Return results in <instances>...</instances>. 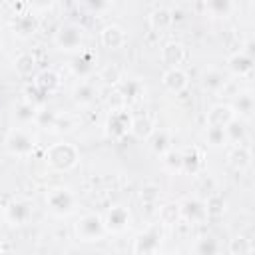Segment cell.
<instances>
[{
	"label": "cell",
	"mask_w": 255,
	"mask_h": 255,
	"mask_svg": "<svg viewBox=\"0 0 255 255\" xmlns=\"http://www.w3.org/2000/svg\"><path fill=\"white\" fill-rule=\"evenodd\" d=\"M102 44L110 50H116V48H122L126 44V34L120 26H106L102 30Z\"/></svg>",
	"instance_id": "obj_15"
},
{
	"label": "cell",
	"mask_w": 255,
	"mask_h": 255,
	"mask_svg": "<svg viewBox=\"0 0 255 255\" xmlns=\"http://www.w3.org/2000/svg\"><path fill=\"white\" fill-rule=\"evenodd\" d=\"M131 129V116L126 110H114L106 122V131L110 137H122Z\"/></svg>",
	"instance_id": "obj_9"
},
{
	"label": "cell",
	"mask_w": 255,
	"mask_h": 255,
	"mask_svg": "<svg viewBox=\"0 0 255 255\" xmlns=\"http://www.w3.org/2000/svg\"><path fill=\"white\" fill-rule=\"evenodd\" d=\"M247 255H253V251H251V253H247Z\"/></svg>",
	"instance_id": "obj_39"
},
{
	"label": "cell",
	"mask_w": 255,
	"mask_h": 255,
	"mask_svg": "<svg viewBox=\"0 0 255 255\" xmlns=\"http://www.w3.org/2000/svg\"><path fill=\"white\" fill-rule=\"evenodd\" d=\"M227 159H229V165H231V167H235V169H245V167L251 163V151H249V147L237 143V145H233V149L229 151Z\"/></svg>",
	"instance_id": "obj_17"
},
{
	"label": "cell",
	"mask_w": 255,
	"mask_h": 255,
	"mask_svg": "<svg viewBox=\"0 0 255 255\" xmlns=\"http://www.w3.org/2000/svg\"><path fill=\"white\" fill-rule=\"evenodd\" d=\"M203 86H205L209 92H219V90L225 86V76H223L219 70H209V72H205V76H203Z\"/></svg>",
	"instance_id": "obj_25"
},
{
	"label": "cell",
	"mask_w": 255,
	"mask_h": 255,
	"mask_svg": "<svg viewBox=\"0 0 255 255\" xmlns=\"http://www.w3.org/2000/svg\"><path fill=\"white\" fill-rule=\"evenodd\" d=\"M96 86L92 84V82H80L76 88H74V100L80 104V106H88V104H92L94 100H96Z\"/></svg>",
	"instance_id": "obj_19"
},
{
	"label": "cell",
	"mask_w": 255,
	"mask_h": 255,
	"mask_svg": "<svg viewBox=\"0 0 255 255\" xmlns=\"http://www.w3.org/2000/svg\"><path fill=\"white\" fill-rule=\"evenodd\" d=\"M34 64H36V60H34V56H32V54H22V56H18V58H16V62H14L16 72H18V74H22V76L32 74V72H34Z\"/></svg>",
	"instance_id": "obj_31"
},
{
	"label": "cell",
	"mask_w": 255,
	"mask_h": 255,
	"mask_svg": "<svg viewBox=\"0 0 255 255\" xmlns=\"http://www.w3.org/2000/svg\"><path fill=\"white\" fill-rule=\"evenodd\" d=\"M233 112H235V114H239V116H249V114L253 112V96H251L249 92L239 94V98H237V104H235Z\"/></svg>",
	"instance_id": "obj_33"
},
{
	"label": "cell",
	"mask_w": 255,
	"mask_h": 255,
	"mask_svg": "<svg viewBox=\"0 0 255 255\" xmlns=\"http://www.w3.org/2000/svg\"><path fill=\"white\" fill-rule=\"evenodd\" d=\"M46 205L54 215H70L76 209V195L70 187L54 185L46 191Z\"/></svg>",
	"instance_id": "obj_2"
},
{
	"label": "cell",
	"mask_w": 255,
	"mask_h": 255,
	"mask_svg": "<svg viewBox=\"0 0 255 255\" xmlns=\"http://www.w3.org/2000/svg\"><path fill=\"white\" fill-rule=\"evenodd\" d=\"M161 58H163V62H165L169 68H179V64H181V60H183V48H181L179 44H175V42H169V44L163 46Z\"/></svg>",
	"instance_id": "obj_20"
},
{
	"label": "cell",
	"mask_w": 255,
	"mask_h": 255,
	"mask_svg": "<svg viewBox=\"0 0 255 255\" xmlns=\"http://www.w3.org/2000/svg\"><path fill=\"white\" fill-rule=\"evenodd\" d=\"M179 219L189 221V223H201L207 219V211H205V201L197 199V197H187L179 203Z\"/></svg>",
	"instance_id": "obj_7"
},
{
	"label": "cell",
	"mask_w": 255,
	"mask_h": 255,
	"mask_svg": "<svg viewBox=\"0 0 255 255\" xmlns=\"http://www.w3.org/2000/svg\"><path fill=\"white\" fill-rule=\"evenodd\" d=\"M100 78L102 80H106V82H118V80H122V70L118 68V66H106L104 70H102V74H100Z\"/></svg>",
	"instance_id": "obj_35"
},
{
	"label": "cell",
	"mask_w": 255,
	"mask_h": 255,
	"mask_svg": "<svg viewBox=\"0 0 255 255\" xmlns=\"http://www.w3.org/2000/svg\"><path fill=\"white\" fill-rule=\"evenodd\" d=\"M193 251H195V255H219L221 253V243L213 235H203L195 241Z\"/></svg>",
	"instance_id": "obj_18"
},
{
	"label": "cell",
	"mask_w": 255,
	"mask_h": 255,
	"mask_svg": "<svg viewBox=\"0 0 255 255\" xmlns=\"http://www.w3.org/2000/svg\"><path fill=\"white\" fill-rule=\"evenodd\" d=\"M163 20H165V22H169V20H171V16H169V12H167V10H159V12H155V14L151 16V22H153V26H159V24H163Z\"/></svg>",
	"instance_id": "obj_36"
},
{
	"label": "cell",
	"mask_w": 255,
	"mask_h": 255,
	"mask_svg": "<svg viewBox=\"0 0 255 255\" xmlns=\"http://www.w3.org/2000/svg\"><path fill=\"white\" fill-rule=\"evenodd\" d=\"M78 159H80V153H78L76 145H72L68 141H58V143L50 145L48 151H46V161L56 171L72 169L78 163Z\"/></svg>",
	"instance_id": "obj_1"
},
{
	"label": "cell",
	"mask_w": 255,
	"mask_h": 255,
	"mask_svg": "<svg viewBox=\"0 0 255 255\" xmlns=\"http://www.w3.org/2000/svg\"><path fill=\"white\" fill-rule=\"evenodd\" d=\"M205 211H207V217H219L223 211H225V201L221 195H211L205 199Z\"/></svg>",
	"instance_id": "obj_30"
},
{
	"label": "cell",
	"mask_w": 255,
	"mask_h": 255,
	"mask_svg": "<svg viewBox=\"0 0 255 255\" xmlns=\"http://www.w3.org/2000/svg\"><path fill=\"white\" fill-rule=\"evenodd\" d=\"M129 211L124 205H114L106 215H104V225L108 233H122L124 229H128L129 225Z\"/></svg>",
	"instance_id": "obj_8"
},
{
	"label": "cell",
	"mask_w": 255,
	"mask_h": 255,
	"mask_svg": "<svg viewBox=\"0 0 255 255\" xmlns=\"http://www.w3.org/2000/svg\"><path fill=\"white\" fill-rule=\"evenodd\" d=\"M129 131H133V135L139 139H147L153 133V122L149 118H135V120H131Z\"/></svg>",
	"instance_id": "obj_24"
},
{
	"label": "cell",
	"mask_w": 255,
	"mask_h": 255,
	"mask_svg": "<svg viewBox=\"0 0 255 255\" xmlns=\"http://www.w3.org/2000/svg\"><path fill=\"white\" fill-rule=\"evenodd\" d=\"M177 219H179V203H165L159 209V223L161 225L175 223Z\"/></svg>",
	"instance_id": "obj_29"
},
{
	"label": "cell",
	"mask_w": 255,
	"mask_h": 255,
	"mask_svg": "<svg viewBox=\"0 0 255 255\" xmlns=\"http://www.w3.org/2000/svg\"><path fill=\"white\" fill-rule=\"evenodd\" d=\"M141 92H143V88H141V84L137 82V80H126L124 84H122V88H120V96L128 102V100H137L139 96H141Z\"/></svg>",
	"instance_id": "obj_26"
},
{
	"label": "cell",
	"mask_w": 255,
	"mask_h": 255,
	"mask_svg": "<svg viewBox=\"0 0 255 255\" xmlns=\"http://www.w3.org/2000/svg\"><path fill=\"white\" fill-rule=\"evenodd\" d=\"M94 64H96L94 54H92V52H88V50H84V52H80V54L74 58L72 70H74V74H76V76L86 78V76H90V74H92Z\"/></svg>",
	"instance_id": "obj_16"
},
{
	"label": "cell",
	"mask_w": 255,
	"mask_h": 255,
	"mask_svg": "<svg viewBox=\"0 0 255 255\" xmlns=\"http://www.w3.org/2000/svg\"><path fill=\"white\" fill-rule=\"evenodd\" d=\"M203 165V153L199 147H187L181 151V171L195 175Z\"/></svg>",
	"instance_id": "obj_12"
},
{
	"label": "cell",
	"mask_w": 255,
	"mask_h": 255,
	"mask_svg": "<svg viewBox=\"0 0 255 255\" xmlns=\"http://www.w3.org/2000/svg\"><path fill=\"white\" fill-rule=\"evenodd\" d=\"M205 139H207L209 145L219 147V145H223V143L227 141V137H225V129H223V128H215V126H207Z\"/></svg>",
	"instance_id": "obj_34"
},
{
	"label": "cell",
	"mask_w": 255,
	"mask_h": 255,
	"mask_svg": "<svg viewBox=\"0 0 255 255\" xmlns=\"http://www.w3.org/2000/svg\"><path fill=\"white\" fill-rule=\"evenodd\" d=\"M32 213H34V203L30 199H24V197L12 199L4 207V217L12 225H24V223H28L32 219Z\"/></svg>",
	"instance_id": "obj_6"
},
{
	"label": "cell",
	"mask_w": 255,
	"mask_h": 255,
	"mask_svg": "<svg viewBox=\"0 0 255 255\" xmlns=\"http://www.w3.org/2000/svg\"><path fill=\"white\" fill-rule=\"evenodd\" d=\"M253 251V245H251V241L247 239V237H243V235H237V237H233L231 241H229V253L231 255H247V253H251Z\"/></svg>",
	"instance_id": "obj_27"
},
{
	"label": "cell",
	"mask_w": 255,
	"mask_h": 255,
	"mask_svg": "<svg viewBox=\"0 0 255 255\" xmlns=\"http://www.w3.org/2000/svg\"><path fill=\"white\" fill-rule=\"evenodd\" d=\"M82 44V30L74 24L62 26L60 32L56 34V46L60 50H76Z\"/></svg>",
	"instance_id": "obj_10"
},
{
	"label": "cell",
	"mask_w": 255,
	"mask_h": 255,
	"mask_svg": "<svg viewBox=\"0 0 255 255\" xmlns=\"http://www.w3.org/2000/svg\"><path fill=\"white\" fill-rule=\"evenodd\" d=\"M149 139V145L155 153H165L169 151V133L165 129H153V133L147 137Z\"/></svg>",
	"instance_id": "obj_23"
},
{
	"label": "cell",
	"mask_w": 255,
	"mask_h": 255,
	"mask_svg": "<svg viewBox=\"0 0 255 255\" xmlns=\"http://www.w3.org/2000/svg\"><path fill=\"white\" fill-rule=\"evenodd\" d=\"M2 253H4V249H2V243H0V255H2Z\"/></svg>",
	"instance_id": "obj_38"
},
{
	"label": "cell",
	"mask_w": 255,
	"mask_h": 255,
	"mask_svg": "<svg viewBox=\"0 0 255 255\" xmlns=\"http://www.w3.org/2000/svg\"><path fill=\"white\" fill-rule=\"evenodd\" d=\"M163 86L169 90V92H181L185 90L187 86V74L181 70V68H169L165 74H163Z\"/></svg>",
	"instance_id": "obj_14"
},
{
	"label": "cell",
	"mask_w": 255,
	"mask_h": 255,
	"mask_svg": "<svg viewBox=\"0 0 255 255\" xmlns=\"http://www.w3.org/2000/svg\"><path fill=\"white\" fill-rule=\"evenodd\" d=\"M6 149H8V153H12V155H16V157H26V155H30L32 151H34V147H36V139H34V135L28 131V129H24V128H14L8 135H6Z\"/></svg>",
	"instance_id": "obj_4"
},
{
	"label": "cell",
	"mask_w": 255,
	"mask_h": 255,
	"mask_svg": "<svg viewBox=\"0 0 255 255\" xmlns=\"http://www.w3.org/2000/svg\"><path fill=\"white\" fill-rule=\"evenodd\" d=\"M36 84L42 88V92H52V90L58 88L60 80H58V76H56L54 72H42V74L36 78Z\"/></svg>",
	"instance_id": "obj_32"
},
{
	"label": "cell",
	"mask_w": 255,
	"mask_h": 255,
	"mask_svg": "<svg viewBox=\"0 0 255 255\" xmlns=\"http://www.w3.org/2000/svg\"><path fill=\"white\" fill-rule=\"evenodd\" d=\"M227 68H229V72H231L233 76H245V74L251 72L253 60H251V56H247L245 52H235L233 56H229Z\"/></svg>",
	"instance_id": "obj_13"
},
{
	"label": "cell",
	"mask_w": 255,
	"mask_h": 255,
	"mask_svg": "<svg viewBox=\"0 0 255 255\" xmlns=\"http://www.w3.org/2000/svg\"><path fill=\"white\" fill-rule=\"evenodd\" d=\"M223 129H225V137H227V141H233L235 145L245 137V124H243V120H239L237 116H235Z\"/></svg>",
	"instance_id": "obj_22"
},
{
	"label": "cell",
	"mask_w": 255,
	"mask_h": 255,
	"mask_svg": "<svg viewBox=\"0 0 255 255\" xmlns=\"http://www.w3.org/2000/svg\"><path fill=\"white\" fill-rule=\"evenodd\" d=\"M163 165L171 173H181V151L179 149H169L163 153Z\"/></svg>",
	"instance_id": "obj_28"
},
{
	"label": "cell",
	"mask_w": 255,
	"mask_h": 255,
	"mask_svg": "<svg viewBox=\"0 0 255 255\" xmlns=\"http://www.w3.org/2000/svg\"><path fill=\"white\" fill-rule=\"evenodd\" d=\"M161 239H163V225L161 223L149 225L145 231H141L135 237V243H133L135 255H155L161 245Z\"/></svg>",
	"instance_id": "obj_5"
},
{
	"label": "cell",
	"mask_w": 255,
	"mask_h": 255,
	"mask_svg": "<svg viewBox=\"0 0 255 255\" xmlns=\"http://www.w3.org/2000/svg\"><path fill=\"white\" fill-rule=\"evenodd\" d=\"M4 219H6V217H4V207L0 205V225H2V221H4Z\"/></svg>",
	"instance_id": "obj_37"
},
{
	"label": "cell",
	"mask_w": 255,
	"mask_h": 255,
	"mask_svg": "<svg viewBox=\"0 0 255 255\" xmlns=\"http://www.w3.org/2000/svg\"><path fill=\"white\" fill-rule=\"evenodd\" d=\"M36 106L32 104V102H22V104H18L16 106V110H14V118H16V122L20 124V126H28V124H32L34 120H36Z\"/></svg>",
	"instance_id": "obj_21"
},
{
	"label": "cell",
	"mask_w": 255,
	"mask_h": 255,
	"mask_svg": "<svg viewBox=\"0 0 255 255\" xmlns=\"http://www.w3.org/2000/svg\"><path fill=\"white\" fill-rule=\"evenodd\" d=\"M235 118V112L231 106L225 104H215L209 112H207V126H215V128H225L231 120Z\"/></svg>",
	"instance_id": "obj_11"
},
{
	"label": "cell",
	"mask_w": 255,
	"mask_h": 255,
	"mask_svg": "<svg viewBox=\"0 0 255 255\" xmlns=\"http://www.w3.org/2000/svg\"><path fill=\"white\" fill-rule=\"evenodd\" d=\"M106 225H104V217L100 213H86L76 221V237L80 241H100L106 235Z\"/></svg>",
	"instance_id": "obj_3"
}]
</instances>
